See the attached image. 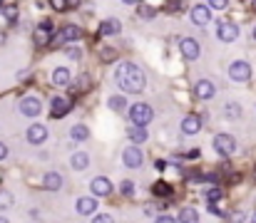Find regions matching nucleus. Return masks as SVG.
<instances>
[{
    "mask_svg": "<svg viewBox=\"0 0 256 223\" xmlns=\"http://www.w3.org/2000/svg\"><path fill=\"white\" fill-rule=\"evenodd\" d=\"M140 17H144V20H150V17H154V10H152L150 5H142V7H140Z\"/></svg>",
    "mask_w": 256,
    "mask_h": 223,
    "instance_id": "obj_35",
    "label": "nucleus"
},
{
    "mask_svg": "<svg viewBox=\"0 0 256 223\" xmlns=\"http://www.w3.org/2000/svg\"><path fill=\"white\" fill-rule=\"evenodd\" d=\"M70 137H72L75 142H85V139H90V129H87L85 124H75L72 132H70Z\"/></svg>",
    "mask_w": 256,
    "mask_h": 223,
    "instance_id": "obj_25",
    "label": "nucleus"
},
{
    "mask_svg": "<svg viewBox=\"0 0 256 223\" xmlns=\"http://www.w3.org/2000/svg\"><path fill=\"white\" fill-rule=\"evenodd\" d=\"M176 219H179V221H184V223H196L199 221V214H196L194 209H182Z\"/></svg>",
    "mask_w": 256,
    "mask_h": 223,
    "instance_id": "obj_27",
    "label": "nucleus"
},
{
    "mask_svg": "<svg viewBox=\"0 0 256 223\" xmlns=\"http://www.w3.org/2000/svg\"><path fill=\"white\" fill-rule=\"evenodd\" d=\"M10 206H12V196L8 191H2L0 194V209H10Z\"/></svg>",
    "mask_w": 256,
    "mask_h": 223,
    "instance_id": "obj_33",
    "label": "nucleus"
},
{
    "mask_svg": "<svg viewBox=\"0 0 256 223\" xmlns=\"http://www.w3.org/2000/svg\"><path fill=\"white\" fill-rule=\"evenodd\" d=\"M122 161H124V166L137 169V166L144 164V151L140 149V144H132V147H127L122 151Z\"/></svg>",
    "mask_w": 256,
    "mask_h": 223,
    "instance_id": "obj_6",
    "label": "nucleus"
},
{
    "mask_svg": "<svg viewBox=\"0 0 256 223\" xmlns=\"http://www.w3.org/2000/svg\"><path fill=\"white\" fill-rule=\"evenodd\" d=\"M20 112H22L25 117H38V114L42 112V104H40L38 97H22V99H20Z\"/></svg>",
    "mask_w": 256,
    "mask_h": 223,
    "instance_id": "obj_11",
    "label": "nucleus"
},
{
    "mask_svg": "<svg viewBox=\"0 0 256 223\" xmlns=\"http://www.w3.org/2000/svg\"><path fill=\"white\" fill-rule=\"evenodd\" d=\"M42 186H45L48 191H60V189H62V176H60L58 171H48V174L42 176Z\"/></svg>",
    "mask_w": 256,
    "mask_h": 223,
    "instance_id": "obj_19",
    "label": "nucleus"
},
{
    "mask_svg": "<svg viewBox=\"0 0 256 223\" xmlns=\"http://www.w3.org/2000/svg\"><path fill=\"white\" fill-rule=\"evenodd\" d=\"M144 216L157 219V206H154V204H144Z\"/></svg>",
    "mask_w": 256,
    "mask_h": 223,
    "instance_id": "obj_36",
    "label": "nucleus"
},
{
    "mask_svg": "<svg viewBox=\"0 0 256 223\" xmlns=\"http://www.w3.org/2000/svg\"><path fill=\"white\" fill-rule=\"evenodd\" d=\"M179 52H182L184 60H196L199 52H202V47H199V42L194 37H182L179 40Z\"/></svg>",
    "mask_w": 256,
    "mask_h": 223,
    "instance_id": "obj_7",
    "label": "nucleus"
},
{
    "mask_svg": "<svg viewBox=\"0 0 256 223\" xmlns=\"http://www.w3.org/2000/svg\"><path fill=\"white\" fill-rule=\"evenodd\" d=\"M176 7H184V0H167V10H176Z\"/></svg>",
    "mask_w": 256,
    "mask_h": 223,
    "instance_id": "obj_38",
    "label": "nucleus"
},
{
    "mask_svg": "<svg viewBox=\"0 0 256 223\" xmlns=\"http://www.w3.org/2000/svg\"><path fill=\"white\" fill-rule=\"evenodd\" d=\"M194 94H196L199 99H214V97H216V84H214L212 79H199V82L194 84Z\"/></svg>",
    "mask_w": 256,
    "mask_h": 223,
    "instance_id": "obj_9",
    "label": "nucleus"
},
{
    "mask_svg": "<svg viewBox=\"0 0 256 223\" xmlns=\"http://www.w3.org/2000/svg\"><path fill=\"white\" fill-rule=\"evenodd\" d=\"M114 84L127 94H140L147 87V77L134 62H120L114 70Z\"/></svg>",
    "mask_w": 256,
    "mask_h": 223,
    "instance_id": "obj_1",
    "label": "nucleus"
},
{
    "mask_svg": "<svg viewBox=\"0 0 256 223\" xmlns=\"http://www.w3.org/2000/svg\"><path fill=\"white\" fill-rule=\"evenodd\" d=\"M209 214H214V216H224V214L219 211V206H216V201H209Z\"/></svg>",
    "mask_w": 256,
    "mask_h": 223,
    "instance_id": "obj_39",
    "label": "nucleus"
},
{
    "mask_svg": "<svg viewBox=\"0 0 256 223\" xmlns=\"http://www.w3.org/2000/svg\"><path fill=\"white\" fill-rule=\"evenodd\" d=\"M204 196H206V201H219V199H222V189H216V186H214V189H209Z\"/></svg>",
    "mask_w": 256,
    "mask_h": 223,
    "instance_id": "obj_32",
    "label": "nucleus"
},
{
    "mask_svg": "<svg viewBox=\"0 0 256 223\" xmlns=\"http://www.w3.org/2000/svg\"><path fill=\"white\" fill-rule=\"evenodd\" d=\"M82 37V30L78 27V25H65L62 30H60V42L65 45V42H78Z\"/></svg>",
    "mask_w": 256,
    "mask_h": 223,
    "instance_id": "obj_17",
    "label": "nucleus"
},
{
    "mask_svg": "<svg viewBox=\"0 0 256 223\" xmlns=\"http://www.w3.org/2000/svg\"><path fill=\"white\" fill-rule=\"evenodd\" d=\"M107 107H110L112 112H124V109H127V99H124L122 94H112V97L107 99Z\"/></svg>",
    "mask_w": 256,
    "mask_h": 223,
    "instance_id": "obj_24",
    "label": "nucleus"
},
{
    "mask_svg": "<svg viewBox=\"0 0 256 223\" xmlns=\"http://www.w3.org/2000/svg\"><path fill=\"white\" fill-rule=\"evenodd\" d=\"M239 37V25L236 22H229V20H222L216 25V40L219 42H234Z\"/></svg>",
    "mask_w": 256,
    "mask_h": 223,
    "instance_id": "obj_5",
    "label": "nucleus"
},
{
    "mask_svg": "<svg viewBox=\"0 0 256 223\" xmlns=\"http://www.w3.org/2000/svg\"><path fill=\"white\" fill-rule=\"evenodd\" d=\"M70 164H72L75 171H85L87 166H90V156H87V151H75L72 159H70Z\"/></svg>",
    "mask_w": 256,
    "mask_h": 223,
    "instance_id": "obj_22",
    "label": "nucleus"
},
{
    "mask_svg": "<svg viewBox=\"0 0 256 223\" xmlns=\"http://www.w3.org/2000/svg\"><path fill=\"white\" fill-rule=\"evenodd\" d=\"M196 156H199V149H192V151L186 154V159H196Z\"/></svg>",
    "mask_w": 256,
    "mask_h": 223,
    "instance_id": "obj_43",
    "label": "nucleus"
},
{
    "mask_svg": "<svg viewBox=\"0 0 256 223\" xmlns=\"http://www.w3.org/2000/svg\"><path fill=\"white\" fill-rule=\"evenodd\" d=\"M100 60L102 62H114L117 60V50L114 47H102L100 50Z\"/></svg>",
    "mask_w": 256,
    "mask_h": 223,
    "instance_id": "obj_28",
    "label": "nucleus"
},
{
    "mask_svg": "<svg viewBox=\"0 0 256 223\" xmlns=\"http://www.w3.org/2000/svg\"><path fill=\"white\" fill-rule=\"evenodd\" d=\"M182 132H184L186 137L199 134V132H202V119H199L196 114H186V117L182 119Z\"/></svg>",
    "mask_w": 256,
    "mask_h": 223,
    "instance_id": "obj_13",
    "label": "nucleus"
},
{
    "mask_svg": "<svg viewBox=\"0 0 256 223\" xmlns=\"http://www.w3.org/2000/svg\"><path fill=\"white\" fill-rule=\"evenodd\" d=\"M50 40H52V25L45 20V22L35 30V42H38V45H48Z\"/></svg>",
    "mask_w": 256,
    "mask_h": 223,
    "instance_id": "obj_20",
    "label": "nucleus"
},
{
    "mask_svg": "<svg viewBox=\"0 0 256 223\" xmlns=\"http://www.w3.org/2000/svg\"><path fill=\"white\" fill-rule=\"evenodd\" d=\"M212 144H214V151H216L219 156H232V154L236 151V139H234L232 134H216Z\"/></svg>",
    "mask_w": 256,
    "mask_h": 223,
    "instance_id": "obj_3",
    "label": "nucleus"
},
{
    "mask_svg": "<svg viewBox=\"0 0 256 223\" xmlns=\"http://www.w3.org/2000/svg\"><path fill=\"white\" fill-rule=\"evenodd\" d=\"M212 10H226L229 7V0H209Z\"/></svg>",
    "mask_w": 256,
    "mask_h": 223,
    "instance_id": "obj_34",
    "label": "nucleus"
},
{
    "mask_svg": "<svg viewBox=\"0 0 256 223\" xmlns=\"http://www.w3.org/2000/svg\"><path fill=\"white\" fill-rule=\"evenodd\" d=\"M120 191H122L124 196H132V194H134V184H132V181H122V184H120Z\"/></svg>",
    "mask_w": 256,
    "mask_h": 223,
    "instance_id": "obj_31",
    "label": "nucleus"
},
{
    "mask_svg": "<svg viewBox=\"0 0 256 223\" xmlns=\"http://www.w3.org/2000/svg\"><path fill=\"white\" fill-rule=\"evenodd\" d=\"M50 109H52V117L60 119V117L70 114V109H72V99H70V97H55L52 104H50Z\"/></svg>",
    "mask_w": 256,
    "mask_h": 223,
    "instance_id": "obj_10",
    "label": "nucleus"
},
{
    "mask_svg": "<svg viewBox=\"0 0 256 223\" xmlns=\"http://www.w3.org/2000/svg\"><path fill=\"white\" fill-rule=\"evenodd\" d=\"M152 194H154V196H164V199H170L172 196V186L170 184H164V181H157V184L152 186Z\"/></svg>",
    "mask_w": 256,
    "mask_h": 223,
    "instance_id": "obj_26",
    "label": "nucleus"
},
{
    "mask_svg": "<svg viewBox=\"0 0 256 223\" xmlns=\"http://www.w3.org/2000/svg\"><path fill=\"white\" fill-rule=\"evenodd\" d=\"M90 189H92V194L94 196H110L112 194V181L107 179V176H97V179H92V184H90Z\"/></svg>",
    "mask_w": 256,
    "mask_h": 223,
    "instance_id": "obj_12",
    "label": "nucleus"
},
{
    "mask_svg": "<svg viewBox=\"0 0 256 223\" xmlns=\"http://www.w3.org/2000/svg\"><path fill=\"white\" fill-rule=\"evenodd\" d=\"M252 74H254L252 72V65H249L246 60H236V62L229 65V77H232L234 82H242V84H244V82L252 79Z\"/></svg>",
    "mask_w": 256,
    "mask_h": 223,
    "instance_id": "obj_4",
    "label": "nucleus"
},
{
    "mask_svg": "<svg viewBox=\"0 0 256 223\" xmlns=\"http://www.w3.org/2000/svg\"><path fill=\"white\" fill-rule=\"evenodd\" d=\"M157 221H160V223H174V221H179V219H174V216H167V214H162V216H157Z\"/></svg>",
    "mask_w": 256,
    "mask_h": 223,
    "instance_id": "obj_40",
    "label": "nucleus"
},
{
    "mask_svg": "<svg viewBox=\"0 0 256 223\" xmlns=\"http://www.w3.org/2000/svg\"><path fill=\"white\" fill-rule=\"evenodd\" d=\"M157 169H160V171H164V169H167V161H162V159H160V161H157Z\"/></svg>",
    "mask_w": 256,
    "mask_h": 223,
    "instance_id": "obj_44",
    "label": "nucleus"
},
{
    "mask_svg": "<svg viewBox=\"0 0 256 223\" xmlns=\"http://www.w3.org/2000/svg\"><path fill=\"white\" fill-rule=\"evenodd\" d=\"M120 32H122V22H120V20L110 17V20H102V22H100V35L112 37V35H120Z\"/></svg>",
    "mask_w": 256,
    "mask_h": 223,
    "instance_id": "obj_16",
    "label": "nucleus"
},
{
    "mask_svg": "<svg viewBox=\"0 0 256 223\" xmlns=\"http://www.w3.org/2000/svg\"><path fill=\"white\" fill-rule=\"evenodd\" d=\"M25 137H28L30 144H42V142L48 139V127H45V124H32Z\"/></svg>",
    "mask_w": 256,
    "mask_h": 223,
    "instance_id": "obj_14",
    "label": "nucleus"
},
{
    "mask_svg": "<svg viewBox=\"0 0 256 223\" xmlns=\"http://www.w3.org/2000/svg\"><path fill=\"white\" fill-rule=\"evenodd\" d=\"M80 5V0H68V7H78Z\"/></svg>",
    "mask_w": 256,
    "mask_h": 223,
    "instance_id": "obj_45",
    "label": "nucleus"
},
{
    "mask_svg": "<svg viewBox=\"0 0 256 223\" xmlns=\"http://www.w3.org/2000/svg\"><path fill=\"white\" fill-rule=\"evenodd\" d=\"M252 221H254V223H256V214H254V216H252Z\"/></svg>",
    "mask_w": 256,
    "mask_h": 223,
    "instance_id": "obj_48",
    "label": "nucleus"
},
{
    "mask_svg": "<svg viewBox=\"0 0 256 223\" xmlns=\"http://www.w3.org/2000/svg\"><path fill=\"white\" fill-rule=\"evenodd\" d=\"M65 55H68L70 60H80V57H82V50H80L78 45H70V47H65Z\"/></svg>",
    "mask_w": 256,
    "mask_h": 223,
    "instance_id": "obj_30",
    "label": "nucleus"
},
{
    "mask_svg": "<svg viewBox=\"0 0 256 223\" xmlns=\"http://www.w3.org/2000/svg\"><path fill=\"white\" fill-rule=\"evenodd\" d=\"M122 2H124V5H134L137 0H122Z\"/></svg>",
    "mask_w": 256,
    "mask_h": 223,
    "instance_id": "obj_46",
    "label": "nucleus"
},
{
    "mask_svg": "<svg viewBox=\"0 0 256 223\" xmlns=\"http://www.w3.org/2000/svg\"><path fill=\"white\" fill-rule=\"evenodd\" d=\"M242 114H244V107L239 102H226L224 104V117L226 119H242Z\"/></svg>",
    "mask_w": 256,
    "mask_h": 223,
    "instance_id": "obj_23",
    "label": "nucleus"
},
{
    "mask_svg": "<svg viewBox=\"0 0 256 223\" xmlns=\"http://www.w3.org/2000/svg\"><path fill=\"white\" fill-rule=\"evenodd\" d=\"M94 221H97V223H110V221H112V216L102 214V216H94Z\"/></svg>",
    "mask_w": 256,
    "mask_h": 223,
    "instance_id": "obj_41",
    "label": "nucleus"
},
{
    "mask_svg": "<svg viewBox=\"0 0 256 223\" xmlns=\"http://www.w3.org/2000/svg\"><path fill=\"white\" fill-rule=\"evenodd\" d=\"M127 139H130L132 144H144V142L150 139V132H147L142 124H132V127L127 129Z\"/></svg>",
    "mask_w": 256,
    "mask_h": 223,
    "instance_id": "obj_15",
    "label": "nucleus"
},
{
    "mask_svg": "<svg viewBox=\"0 0 256 223\" xmlns=\"http://www.w3.org/2000/svg\"><path fill=\"white\" fill-rule=\"evenodd\" d=\"M0 7H2V0H0Z\"/></svg>",
    "mask_w": 256,
    "mask_h": 223,
    "instance_id": "obj_49",
    "label": "nucleus"
},
{
    "mask_svg": "<svg viewBox=\"0 0 256 223\" xmlns=\"http://www.w3.org/2000/svg\"><path fill=\"white\" fill-rule=\"evenodd\" d=\"M72 82V74L68 67H55V72H52V84H58V87H68Z\"/></svg>",
    "mask_w": 256,
    "mask_h": 223,
    "instance_id": "obj_21",
    "label": "nucleus"
},
{
    "mask_svg": "<svg viewBox=\"0 0 256 223\" xmlns=\"http://www.w3.org/2000/svg\"><path fill=\"white\" fill-rule=\"evenodd\" d=\"M127 114H130L132 124H142V127H147V124L154 119V109H152L150 104H144V102H137V104H132Z\"/></svg>",
    "mask_w": 256,
    "mask_h": 223,
    "instance_id": "obj_2",
    "label": "nucleus"
},
{
    "mask_svg": "<svg viewBox=\"0 0 256 223\" xmlns=\"http://www.w3.org/2000/svg\"><path fill=\"white\" fill-rule=\"evenodd\" d=\"M192 22L194 25H209L212 22V5H194L192 7Z\"/></svg>",
    "mask_w": 256,
    "mask_h": 223,
    "instance_id": "obj_8",
    "label": "nucleus"
},
{
    "mask_svg": "<svg viewBox=\"0 0 256 223\" xmlns=\"http://www.w3.org/2000/svg\"><path fill=\"white\" fill-rule=\"evenodd\" d=\"M252 37H254V40H256V25H254V32H252Z\"/></svg>",
    "mask_w": 256,
    "mask_h": 223,
    "instance_id": "obj_47",
    "label": "nucleus"
},
{
    "mask_svg": "<svg viewBox=\"0 0 256 223\" xmlns=\"http://www.w3.org/2000/svg\"><path fill=\"white\" fill-rule=\"evenodd\" d=\"M50 5H52V10H58V12H62V10L68 7V0H50Z\"/></svg>",
    "mask_w": 256,
    "mask_h": 223,
    "instance_id": "obj_37",
    "label": "nucleus"
},
{
    "mask_svg": "<svg viewBox=\"0 0 256 223\" xmlns=\"http://www.w3.org/2000/svg\"><path fill=\"white\" fill-rule=\"evenodd\" d=\"M2 15H5V20H8V22H15V20H18V7H15V5H5Z\"/></svg>",
    "mask_w": 256,
    "mask_h": 223,
    "instance_id": "obj_29",
    "label": "nucleus"
},
{
    "mask_svg": "<svg viewBox=\"0 0 256 223\" xmlns=\"http://www.w3.org/2000/svg\"><path fill=\"white\" fill-rule=\"evenodd\" d=\"M2 159H8V147L0 142V161H2Z\"/></svg>",
    "mask_w": 256,
    "mask_h": 223,
    "instance_id": "obj_42",
    "label": "nucleus"
},
{
    "mask_svg": "<svg viewBox=\"0 0 256 223\" xmlns=\"http://www.w3.org/2000/svg\"><path fill=\"white\" fill-rule=\"evenodd\" d=\"M75 209H78V214H80V216H92V214L97 211V201H94V199H90V196H82V199H78Z\"/></svg>",
    "mask_w": 256,
    "mask_h": 223,
    "instance_id": "obj_18",
    "label": "nucleus"
}]
</instances>
